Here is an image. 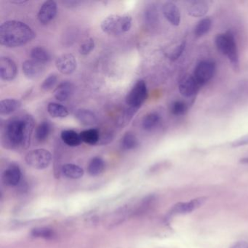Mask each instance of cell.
<instances>
[{"label": "cell", "instance_id": "cell-1", "mask_svg": "<svg viewBox=\"0 0 248 248\" xmlns=\"http://www.w3.org/2000/svg\"><path fill=\"white\" fill-rule=\"evenodd\" d=\"M34 127V117L31 114H20L10 119L2 128V146L11 150L27 149L31 142Z\"/></svg>", "mask_w": 248, "mask_h": 248}, {"label": "cell", "instance_id": "cell-2", "mask_svg": "<svg viewBox=\"0 0 248 248\" xmlns=\"http://www.w3.org/2000/svg\"><path fill=\"white\" fill-rule=\"evenodd\" d=\"M36 34L25 23L8 21L0 26V44L7 47H20L31 42Z\"/></svg>", "mask_w": 248, "mask_h": 248}, {"label": "cell", "instance_id": "cell-3", "mask_svg": "<svg viewBox=\"0 0 248 248\" xmlns=\"http://www.w3.org/2000/svg\"><path fill=\"white\" fill-rule=\"evenodd\" d=\"M132 24L133 18L128 14H112L103 20L101 28L104 32L110 35H120L130 31Z\"/></svg>", "mask_w": 248, "mask_h": 248}, {"label": "cell", "instance_id": "cell-4", "mask_svg": "<svg viewBox=\"0 0 248 248\" xmlns=\"http://www.w3.org/2000/svg\"><path fill=\"white\" fill-rule=\"evenodd\" d=\"M215 42L217 50L228 58L235 69H237L239 65V53L236 40L232 32L228 31L225 34H217Z\"/></svg>", "mask_w": 248, "mask_h": 248}, {"label": "cell", "instance_id": "cell-5", "mask_svg": "<svg viewBox=\"0 0 248 248\" xmlns=\"http://www.w3.org/2000/svg\"><path fill=\"white\" fill-rule=\"evenodd\" d=\"M147 98L148 90L146 82L143 79H139L127 93L125 98L126 104L129 108L138 111Z\"/></svg>", "mask_w": 248, "mask_h": 248}, {"label": "cell", "instance_id": "cell-6", "mask_svg": "<svg viewBox=\"0 0 248 248\" xmlns=\"http://www.w3.org/2000/svg\"><path fill=\"white\" fill-rule=\"evenodd\" d=\"M27 165L37 170L48 168L52 162V155L48 150L37 149L30 151L25 156Z\"/></svg>", "mask_w": 248, "mask_h": 248}, {"label": "cell", "instance_id": "cell-7", "mask_svg": "<svg viewBox=\"0 0 248 248\" xmlns=\"http://www.w3.org/2000/svg\"><path fill=\"white\" fill-rule=\"evenodd\" d=\"M216 69L214 62L212 61H202L194 69L193 76L202 87L214 77Z\"/></svg>", "mask_w": 248, "mask_h": 248}, {"label": "cell", "instance_id": "cell-8", "mask_svg": "<svg viewBox=\"0 0 248 248\" xmlns=\"http://www.w3.org/2000/svg\"><path fill=\"white\" fill-rule=\"evenodd\" d=\"M56 66L61 73L69 75L76 71L78 62L74 55L66 53L58 57L56 61Z\"/></svg>", "mask_w": 248, "mask_h": 248}, {"label": "cell", "instance_id": "cell-9", "mask_svg": "<svg viewBox=\"0 0 248 248\" xmlns=\"http://www.w3.org/2000/svg\"><path fill=\"white\" fill-rule=\"evenodd\" d=\"M57 4L53 0L46 1L39 10L37 18L40 24L47 25L50 21H53L57 14Z\"/></svg>", "mask_w": 248, "mask_h": 248}, {"label": "cell", "instance_id": "cell-10", "mask_svg": "<svg viewBox=\"0 0 248 248\" xmlns=\"http://www.w3.org/2000/svg\"><path fill=\"white\" fill-rule=\"evenodd\" d=\"M18 68L14 60L8 57L0 59V77L2 80L12 81L16 78Z\"/></svg>", "mask_w": 248, "mask_h": 248}, {"label": "cell", "instance_id": "cell-11", "mask_svg": "<svg viewBox=\"0 0 248 248\" xmlns=\"http://www.w3.org/2000/svg\"><path fill=\"white\" fill-rule=\"evenodd\" d=\"M205 201V197H200V198L191 200L188 202L178 203L171 209L170 215L174 216V215L186 214V213H191L202 205Z\"/></svg>", "mask_w": 248, "mask_h": 248}, {"label": "cell", "instance_id": "cell-12", "mask_svg": "<svg viewBox=\"0 0 248 248\" xmlns=\"http://www.w3.org/2000/svg\"><path fill=\"white\" fill-rule=\"evenodd\" d=\"M201 85L193 76L185 78L179 84V91L183 96L190 98L197 93L201 88Z\"/></svg>", "mask_w": 248, "mask_h": 248}, {"label": "cell", "instance_id": "cell-13", "mask_svg": "<svg viewBox=\"0 0 248 248\" xmlns=\"http://www.w3.org/2000/svg\"><path fill=\"white\" fill-rule=\"evenodd\" d=\"M21 170L17 165H10L2 173V181L8 186H16L19 184L21 179Z\"/></svg>", "mask_w": 248, "mask_h": 248}, {"label": "cell", "instance_id": "cell-14", "mask_svg": "<svg viewBox=\"0 0 248 248\" xmlns=\"http://www.w3.org/2000/svg\"><path fill=\"white\" fill-rule=\"evenodd\" d=\"M162 13L168 22L174 27H178L181 23V13L177 5L172 2H167L162 6Z\"/></svg>", "mask_w": 248, "mask_h": 248}, {"label": "cell", "instance_id": "cell-15", "mask_svg": "<svg viewBox=\"0 0 248 248\" xmlns=\"http://www.w3.org/2000/svg\"><path fill=\"white\" fill-rule=\"evenodd\" d=\"M44 65L40 64L33 60H27L24 62L22 70L26 78L28 79H35L38 78L44 71Z\"/></svg>", "mask_w": 248, "mask_h": 248}, {"label": "cell", "instance_id": "cell-16", "mask_svg": "<svg viewBox=\"0 0 248 248\" xmlns=\"http://www.w3.org/2000/svg\"><path fill=\"white\" fill-rule=\"evenodd\" d=\"M209 7L207 2L202 0H195L190 2L187 7V12L190 16L202 18L208 12Z\"/></svg>", "mask_w": 248, "mask_h": 248}, {"label": "cell", "instance_id": "cell-17", "mask_svg": "<svg viewBox=\"0 0 248 248\" xmlns=\"http://www.w3.org/2000/svg\"><path fill=\"white\" fill-rule=\"evenodd\" d=\"M75 116L78 121L83 125H94L98 122V118L95 113L87 108H79L77 110Z\"/></svg>", "mask_w": 248, "mask_h": 248}, {"label": "cell", "instance_id": "cell-18", "mask_svg": "<svg viewBox=\"0 0 248 248\" xmlns=\"http://www.w3.org/2000/svg\"><path fill=\"white\" fill-rule=\"evenodd\" d=\"M74 91V86L70 82H63L61 83L54 91V97L61 102L69 99Z\"/></svg>", "mask_w": 248, "mask_h": 248}, {"label": "cell", "instance_id": "cell-19", "mask_svg": "<svg viewBox=\"0 0 248 248\" xmlns=\"http://www.w3.org/2000/svg\"><path fill=\"white\" fill-rule=\"evenodd\" d=\"M21 107V102L14 98H7L2 100L0 102V114L8 115L19 109Z\"/></svg>", "mask_w": 248, "mask_h": 248}, {"label": "cell", "instance_id": "cell-20", "mask_svg": "<svg viewBox=\"0 0 248 248\" xmlns=\"http://www.w3.org/2000/svg\"><path fill=\"white\" fill-rule=\"evenodd\" d=\"M61 138L63 143L71 147H76L82 143V139L79 133L73 130H64L62 132Z\"/></svg>", "mask_w": 248, "mask_h": 248}, {"label": "cell", "instance_id": "cell-21", "mask_svg": "<svg viewBox=\"0 0 248 248\" xmlns=\"http://www.w3.org/2000/svg\"><path fill=\"white\" fill-rule=\"evenodd\" d=\"M62 172L65 177L71 179H79L84 175V170L75 164H66L62 168Z\"/></svg>", "mask_w": 248, "mask_h": 248}, {"label": "cell", "instance_id": "cell-22", "mask_svg": "<svg viewBox=\"0 0 248 248\" xmlns=\"http://www.w3.org/2000/svg\"><path fill=\"white\" fill-rule=\"evenodd\" d=\"M79 135L82 142L92 146L98 144L100 138H101L99 130L95 128L83 130L79 133Z\"/></svg>", "mask_w": 248, "mask_h": 248}, {"label": "cell", "instance_id": "cell-23", "mask_svg": "<svg viewBox=\"0 0 248 248\" xmlns=\"http://www.w3.org/2000/svg\"><path fill=\"white\" fill-rule=\"evenodd\" d=\"M31 60L42 65H46L50 60V54L46 48L43 47H36L31 51Z\"/></svg>", "mask_w": 248, "mask_h": 248}, {"label": "cell", "instance_id": "cell-24", "mask_svg": "<svg viewBox=\"0 0 248 248\" xmlns=\"http://www.w3.org/2000/svg\"><path fill=\"white\" fill-rule=\"evenodd\" d=\"M139 143L137 137L134 133L127 132L122 138L120 146L124 151L133 150L139 146Z\"/></svg>", "mask_w": 248, "mask_h": 248}, {"label": "cell", "instance_id": "cell-25", "mask_svg": "<svg viewBox=\"0 0 248 248\" xmlns=\"http://www.w3.org/2000/svg\"><path fill=\"white\" fill-rule=\"evenodd\" d=\"M47 112L53 118H65L69 115L66 107L57 103L51 102L47 105Z\"/></svg>", "mask_w": 248, "mask_h": 248}, {"label": "cell", "instance_id": "cell-26", "mask_svg": "<svg viewBox=\"0 0 248 248\" xmlns=\"http://www.w3.org/2000/svg\"><path fill=\"white\" fill-rule=\"evenodd\" d=\"M51 124L48 121H43L39 124L36 129V140L40 143L47 140L51 133Z\"/></svg>", "mask_w": 248, "mask_h": 248}, {"label": "cell", "instance_id": "cell-27", "mask_svg": "<svg viewBox=\"0 0 248 248\" xmlns=\"http://www.w3.org/2000/svg\"><path fill=\"white\" fill-rule=\"evenodd\" d=\"M160 120V115L158 113H149L143 117L142 120V127L146 131H151L158 125Z\"/></svg>", "mask_w": 248, "mask_h": 248}, {"label": "cell", "instance_id": "cell-28", "mask_svg": "<svg viewBox=\"0 0 248 248\" xmlns=\"http://www.w3.org/2000/svg\"><path fill=\"white\" fill-rule=\"evenodd\" d=\"M105 169V162L102 158L95 156L88 164V172L92 176H97L102 173Z\"/></svg>", "mask_w": 248, "mask_h": 248}, {"label": "cell", "instance_id": "cell-29", "mask_svg": "<svg viewBox=\"0 0 248 248\" xmlns=\"http://www.w3.org/2000/svg\"><path fill=\"white\" fill-rule=\"evenodd\" d=\"M212 27V21L209 18H203L197 23L194 29V35L197 38H200L210 31Z\"/></svg>", "mask_w": 248, "mask_h": 248}, {"label": "cell", "instance_id": "cell-30", "mask_svg": "<svg viewBox=\"0 0 248 248\" xmlns=\"http://www.w3.org/2000/svg\"><path fill=\"white\" fill-rule=\"evenodd\" d=\"M187 104L182 101H174L170 106V112L174 116L184 115L187 112Z\"/></svg>", "mask_w": 248, "mask_h": 248}, {"label": "cell", "instance_id": "cell-31", "mask_svg": "<svg viewBox=\"0 0 248 248\" xmlns=\"http://www.w3.org/2000/svg\"><path fill=\"white\" fill-rule=\"evenodd\" d=\"M145 19L150 26L156 25L158 23L157 10L154 5L149 7L145 12Z\"/></svg>", "mask_w": 248, "mask_h": 248}, {"label": "cell", "instance_id": "cell-32", "mask_svg": "<svg viewBox=\"0 0 248 248\" xmlns=\"http://www.w3.org/2000/svg\"><path fill=\"white\" fill-rule=\"evenodd\" d=\"M58 82L57 75L55 74H51L49 75L44 81L41 85V89L44 91H50L56 86Z\"/></svg>", "mask_w": 248, "mask_h": 248}, {"label": "cell", "instance_id": "cell-33", "mask_svg": "<svg viewBox=\"0 0 248 248\" xmlns=\"http://www.w3.org/2000/svg\"><path fill=\"white\" fill-rule=\"evenodd\" d=\"M94 47H95V41L93 39L88 38L79 47V53L82 56H87L92 52Z\"/></svg>", "mask_w": 248, "mask_h": 248}, {"label": "cell", "instance_id": "cell-34", "mask_svg": "<svg viewBox=\"0 0 248 248\" xmlns=\"http://www.w3.org/2000/svg\"><path fill=\"white\" fill-rule=\"evenodd\" d=\"M32 235L36 237L50 239L53 236V232L48 228H37L32 231Z\"/></svg>", "mask_w": 248, "mask_h": 248}, {"label": "cell", "instance_id": "cell-35", "mask_svg": "<svg viewBox=\"0 0 248 248\" xmlns=\"http://www.w3.org/2000/svg\"><path fill=\"white\" fill-rule=\"evenodd\" d=\"M186 47V42H182L179 46H177L175 47V50L172 52L170 56H169V59H170L172 62H175V61L178 60L179 59L180 56L182 55L183 52L184 51V49Z\"/></svg>", "mask_w": 248, "mask_h": 248}, {"label": "cell", "instance_id": "cell-36", "mask_svg": "<svg viewBox=\"0 0 248 248\" xmlns=\"http://www.w3.org/2000/svg\"><path fill=\"white\" fill-rule=\"evenodd\" d=\"M248 145V135L247 136H242L239 139L235 140L233 143H232V147H240V146H247Z\"/></svg>", "mask_w": 248, "mask_h": 248}, {"label": "cell", "instance_id": "cell-37", "mask_svg": "<svg viewBox=\"0 0 248 248\" xmlns=\"http://www.w3.org/2000/svg\"><path fill=\"white\" fill-rule=\"evenodd\" d=\"M232 248H248V242L245 241H240V242L235 243Z\"/></svg>", "mask_w": 248, "mask_h": 248}, {"label": "cell", "instance_id": "cell-38", "mask_svg": "<svg viewBox=\"0 0 248 248\" xmlns=\"http://www.w3.org/2000/svg\"><path fill=\"white\" fill-rule=\"evenodd\" d=\"M239 162L242 164H248V157H244L240 159Z\"/></svg>", "mask_w": 248, "mask_h": 248}, {"label": "cell", "instance_id": "cell-39", "mask_svg": "<svg viewBox=\"0 0 248 248\" xmlns=\"http://www.w3.org/2000/svg\"><path fill=\"white\" fill-rule=\"evenodd\" d=\"M12 3L14 4H25L27 3V1H13Z\"/></svg>", "mask_w": 248, "mask_h": 248}]
</instances>
